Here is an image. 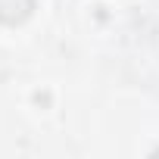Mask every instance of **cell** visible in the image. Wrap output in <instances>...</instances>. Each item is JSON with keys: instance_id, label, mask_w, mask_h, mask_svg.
I'll list each match as a JSON object with an SVG mask.
<instances>
[{"instance_id": "obj_1", "label": "cell", "mask_w": 159, "mask_h": 159, "mask_svg": "<svg viewBox=\"0 0 159 159\" xmlns=\"http://www.w3.org/2000/svg\"><path fill=\"white\" fill-rule=\"evenodd\" d=\"M34 13V0H0V22L3 25H22Z\"/></svg>"}, {"instance_id": "obj_2", "label": "cell", "mask_w": 159, "mask_h": 159, "mask_svg": "<svg viewBox=\"0 0 159 159\" xmlns=\"http://www.w3.org/2000/svg\"><path fill=\"white\" fill-rule=\"evenodd\" d=\"M34 100H38V103H50V94H41V91H38V94H34Z\"/></svg>"}]
</instances>
